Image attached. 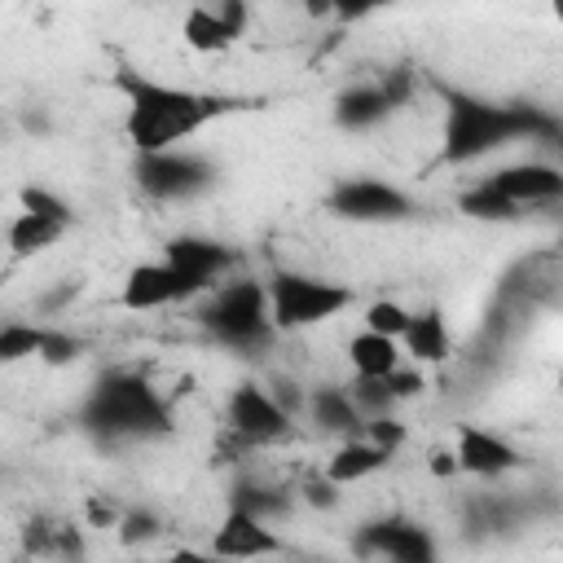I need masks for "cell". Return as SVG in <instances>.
Returning <instances> with one entry per match:
<instances>
[{"label": "cell", "mask_w": 563, "mask_h": 563, "mask_svg": "<svg viewBox=\"0 0 563 563\" xmlns=\"http://www.w3.org/2000/svg\"><path fill=\"white\" fill-rule=\"evenodd\" d=\"M84 418L106 440H150V435L172 431V418H167V405L158 400V391L141 374H123V369L106 374L92 387Z\"/></svg>", "instance_id": "obj_3"}, {"label": "cell", "mask_w": 563, "mask_h": 563, "mask_svg": "<svg viewBox=\"0 0 563 563\" xmlns=\"http://www.w3.org/2000/svg\"><path fill=\"white\" fill-rule=\"evenodd\" d=\"M343 308H352V286H339V282H325V277L299 273V268H277L268 277V312L282 334L325 325Z\"/></svg>", "instance_id": "obj_5"}, {"label": "cell", "mask_w": 563, "mask_h": 563, "mask_svg": "<svg viewBox=\"0 0 563 563\" xmlns=\"http://www.w3.org/2000/svg\"><path fill=\"white\" fill-rule=\"evenodd\" d=\"M453 449H457L462 475H475V479H501V475H510V471L523 466L519 449L506 435H497L488 427H475V422H457Z\"/></svg>", "instance_id": "obj_10"}, {"label": "cell", "mask_w": 563, "mask_h": 563, "mask_svg": "<svg viewBox=\"0 0 563 563\" xmlns=\"http://www.w3.org/2000/svg\"><path fill=\"white\" fill-rule=\"evenodd\" d=\"M361 321L369 325V330H378V334H391V339H405V330H409V321H413V312L400 303V299H374V303H365V312H361Z\"/></svg>", "instance_id": "obj_24"}, {"label": "cell", "mask_w": 563, "mask_h": 563, "mask_svg": "<svg viewBox=\"0 0 563 563\" xmlns=\"http://www.w3.org/2000/svg\"><path fill=\"white\" fill-rule=\"evenodd\" d=\"M66 220H53V216H40V211H18L13 220H9V251L18 255V260H26V255H40V251H48L53 242H62L66 238Z\"/></svg>", "instance_id": "obj_21"}, {"label": "cell", "mask_w": 563, "mask_h": 563, "mask_svg": "<svg viewBox=\"0 0 563 563\" xmlns=\"http://www.w3.org/2000/svg\"><path fill=\"white\" fill-rule=\"evenodd\" d=\"M427 471L435 475V479H453L462 466H457V449H431V457H427Z\"/></svg>", "instance_id": "obj_33"}, {"label": "cell", "mask_w": 563, "mask_h": 563, "mask_svg": "<svg viewBox=\"0 0 563 563\" xmlns=\"http://www.w3.org/2000/svg\"><path fill=\"white\" fill-rule=\"evenodd\" d=\"M136 185L158 198V202H172V198H189L198 189L211 185V167L194 154H185L180 145L176 150H154V154H136Z\"/></svg>", "instance_id": "obj_9"}, {"label": "cell", "mask_w": 563, "mask_h": 563, "mask_svg": "<svg viewBox=\"0 0 563 563\" xmlns=\"http://www.w3.org/2000/svg\"><path fill=\"white\" fill-rule=\"evenodd\" d=\"M356 554L396 559V563H427V559H435V541L427 528H418L409 519H378L361 532Z\"/></svg>", "instance_id": "obj_12"}, {"label": "cell", "mask_w": 563, "mask_h": 563, "mask_svg": "<svg viewBox=\"0 0 563 563\" xmlns=\"http://www.w3.org/2000/svg\"><path fill=\"white\" fill-rule=\"evenodd\" d=\"M325 211L352 224H387V220H405L413 211V198L387 180L361 176V180H339L325 194Z\"/></svg>", "instance_id": "obj_7"}, {"label": "cell", "mask_w": 563, "mask_h": 563, "mask_svg": "<svg viewBox=\"0 0 563 563\" xmlns=\"http://www.w3.org/2000/svg\"><path fill=\"white\" fill-rule=\"evenodd\" d=\"M189 299H202V290L167 260L132 264L123 286H119V308H128V312H158V308L189 303Z\"/></svg>", "instance_id": "obj_8"}, {"label": "cell", "mask_w": 563, "mask_h": 563, "mask_svg": "<svg viewBox=\"0 0 563 563\" xmlns=\"http://www.w3.org/2000/svg\"><path fill=\"white\" fill-rule=\"evenodd\" d=\"M554 383H559V391H563V365H559V378H554Z\"/></svg>", "instance_id": "obj_37"}, {"label": "cell", "mask_w": 563, "mask_h": 563, "mask_svg": "<svg viewBox=\"0 0 563 563\" xmlns=\"http://www.w3.org/2000/svg\"><path fill=\"white\" fill-rule=\"evenodd\" d=\"M180 40H185V48H189V53L220 57V53H229L242 35L220 18V9H216V4H189V9H185V18H180Z\"/></svg>", "instance_id": "obj_18"}, {"label": "cell", "mask_w": 563, "mask_h": 563, "mask_svg": "<svg viewBox=\"0 0 563 563\" xmlns=\"http://www.w3.org/2000/svg\"><path fill=\"white\" fill-rule=\"evenodd\" d=\"M119 537H123L128 545L150 541V537H158V519H154L150 510H128V515L119 519Z\"/></svg>", "instance_id": "obj_32"}, {"label": "cell", "mask_w": 563, "mask_h": 563, "mask_svg": "<svg viewBox=\"0 0 563 563\" xmlns=\"http://www.w3.org/2000/svg\"><path fill=\"white\" fill-rule=\"evenodd\" d=\"M405 356L413 361V365H444L449 356H453V334H449V321H444V312L440 308H422V312H413V321H409V330H405Z\"/></svg>", "instance_id": "obj_16"}, {"label": "cell", "mask_w": 563, "mask_h": 563, "mask_svg": "<svg viewBox=\"0 0 563 563\" xmlns=\"http://www.w3.org/2000/svg\"><path fill=\"white\" fill-rule=\"evenodd\" d=\"M550 13H554V22H563V0H550Z\"/></svg>", "instance_id": "obj_36"}, {"label": "cell", "mask_w": 563, "mask_h": 563, "mask_svg": "<svg viewBox=\"0 0 563 563\" xmlns=\"http://www.w3.org/2000/svg\"><path fill=\"white\" fill-rule=\"evenodd\" d=\"M282 537L268 528V519L242 510V506H229L216 537H211V554L220 559H260V554H282Z\"/></svg>", "instance_id": "obj_11"}, {"label": "cell", "mask_w": 563, "mask_h": 563, "mask_svg": "<svg viewBox=\"0 0 563 563\" xmlns=\"http://www.w3.org/2000/svg\"><path fill=\"white\" fill-rule=\"evenodd\" d=\"M303 409H308L312 427L325 431V435L347 440V435H361V431H365V413L356 409V400H352L347 387H330V383H321V387L308 391V405H303Z\"/></svg>", "instance_id": "obj_15"}, {"label": "cell", "mask_w": 563, "mask_h": 563, "mask_svg": "<svg viewBox=\"0 0 563 563\" xmlns=\"http://www.w3.org/2000/svg\"><path fill=\"white\" fill-rule=\"evenodd\" d=\"M22 207H26V211H40V216H53V220H66V224L75 220L70 207H66L57 194H48L44 185H26V189H22Z\"/></svg>", "instance_id": "obj_28"}, {"label": "cell", "mask_w": 563, "mask_h": 563, "mask_svg": "<svg viewBox=\"0 0 563 563\" xmlns=\"http://www.w3.org/2000/svg\"><path fill=\"white\" fill-rule=\"evenodd\" d=\"M387 387H391V396H396V405L400 400H413V396H422V387H427V374H422V365H396L391 374H387Z\"/></svg>", "instance_id": "obj_29"}, {"label": "cell", "mask_w": 563, "mask_h": 563, "mask_svg": "<svg viewBox=\"0 0 563 563\" xmlns=\"http://www.w3.org/2000/svg\"><path fill=\"white\" fill-rule=\"evenodd\" d=\"M290 422L295 413L264 387V383H238L224 400V427L238 431L251 449H268V444H282L290 435Z\"/></svg>", "instance_id": "obj_6"}, {"label": "cell", "mask_w": 563, "mask_h": 563, "mask_svg": "<svg viewBox=\"0 0 563 563\" xmlns=\"http://www.w3.org/2000/svg\"><path fill=\"white\" fill-rule=\"evenodd\" d=\"M79 352H84V343H79L70 330H57V325H48V334H44V347H40V356H35V361H44V365H70Z\"/></svg>", "instance_id": "obj_27"}, {"label": "cell", "mask_w": 563, "mask_h": 563, "mask_svg": "<svg viewBox=\"0 0 563 563\" xmlns=\"http://www.w3.org/2000/svg\"><path fill=\"white\" fill-rule=\"evenodd\" d=\"M198 317L216 343L238 347V352H264L282 334L273 325V312H268V282H251V277L211 286L202 295Z\"/></svg>", "instance_id": "obj_4"}, {"label": "cell", "mask_w": 563, "mask_h": 563, "mask_svg": "<svg viewBox=\"0 0 563 563\" xmlns=\"http://www.w3.org/2000/svg\"><path fill=\"white\" fill-rule=\"evenodd\" d=\"M163 260L167 264H176L202 295L224 277V268L233 264V255H229V246H220L216 238H202V233H176V238H167V246H163Z\"/></svg>", "instance_id": "obj_13"}, {"label": "cell", "mask_w": 563, "mask_h": 563, "mask_svg": "<svg viewBox=\"0 0 563 563\" xmlns=\"http://www.w3.org/2000/svg\"><path fill=\"white\" fill-rule=\"evenodd\" d=\"M347 391H352L356 409L365 413V422H369V418H378V413H391V409H396V396H391L387 378H356V374H352Z\"/></svg>", "instance_id": "obj_25"}, {"label": "cell", "mask_w": 563, "mask_h": 563, "mask_svg": "<svg viewBox=\"0 0 563 563\" xmlns=\"http://www.w3.org/2000/svg\"><path fill=\"white\" fill-rule=\"evenodd\" d=\"M44 334H48V325H40V321H9L0 330V361L4 365H18L26 356H40Z\"/></svg>", "instance_id": "obj_23"}, {"label": "cell", "mask_w": 563, "mask_h": 563, "mask_svg": "<svg viewBox=\"0 0 563 563\" xmlns=\"http://www.w3.org/2000/svg\"><path fill=\"white\" fill-rule=\"evenodd\" d=\"M347 365L356 378H387L396 365H405V343L378 330H361L347 339Z\"/></svg>", "instance_id": "obj_19"}, {"label": "cell", "mask_w": 563, "mask_h": 563, "mask_svg": "<svg viewBox=\"0 0 563 563\" xmlns=\"http://www.w3.org/2000/svg\"><path fill=\"white\" fill-rule=\"evenodd\" d=\"M299 497H303L308 506H317V510H334V506H339V484L321 471V475H308V479L299 484Z\"/></svg>", "instance_id": "obj_31"}, {"label": "cell", "mask_w": 563, "mask_h": 563, "mask_svg": "<svg viewBox=\"0 0 563 563\" xmlns=\"http://www.w3.org/2000/svg\"><path fill=\"white\" fill-rule=\"evenodd\" d=\"M119 519H123V515H119L110 501H101V497L88 501V523H92V528H119Z\"/></svg>", "instance_id": "obj_34"}, {"label": "cell", "mask_w": 563, "mask_h": 563, "mask_svg": "<svg viewBox=\"0 0 563 563\" xmlns=\"http://www.w3.org/2000/svg\"><path fill=\"white\" fill-rule=\"evenodd\" d=\"M387 457H391V453H387L383 444H374V440L361 431V435L339 440V449L325 457V475H330L339 488H347V484H361V479H369L374 471H383Z\"/></svg>", "instance_id": "obj_17"}, {"label": "cell", "mask_w": 563, "mask_h": 563, "mask_svg": "<svg viewBox=\"0 0 563 563\" xmlns=\"http://www.w3.org/2000/svg\"><path fill=\"white\" fill-rule=\"evenodd\" d=\"M387 4H396V0H303V9L312 18H339V22H361Z\"/></svg>", "instance_id": "obj_26"}, {"label": "cell", "mask_w": 563, "mask_h": 563, "mask_svg": "<svg viewBox=\"0 0 563 563\" xmlns=\"http://www.w3.org/2000/svg\"><path fill=\"white\" fill-rule=\"evenodd\" d=\"M550 145H554V163H559V167H563V128H559V132H554V136H550Z\"/></svg>", "instance_id": "obj_35"}, {"label": "cell", "mask_w": 563, "mask_h": 563, "mask_svg": "<svg viewBox=\"0 0 563 563\" xmlns=\"http://www.w3.org/2000/svg\"><path fill=\"white\" fill-rule=\"evenodd\" d=\"M457 211H462V216H471V220H493V224H506V220H515L523 207H519V202H510L501 189H493V180L484 176L479 185L462 189Z\"/></svg>", "instance_id": "obj_22"}, {"label": "cell", "mask_w": 563, "mask_h": 563, "mask_svg": "<svg viewBox=\"0 0 563 563\" xmlns=\"http://www.w3.org/2000/svg\"><path fill=\"white\" fill-rule=\"evenodd\" d=\"M365 435H369L374 444H383V449L396 457V449L405 444V435H409V431H405V422H400V418L378 413V418H369V422H365Z\"/></svg>", "instance_id": "obj_30"}, {"label": "cell", "mask_w": 563, "mask_h": 563, "mask_svg": "<svg viewBox=\"0 0 563 563\" xmlns=\"http://www.w3.org/2000/svg\"><path fill=\"white\" fill-rule=\"evenodd\" d=\"M114 88L123 92V136L136 154H154V150H176L180 141H189L194 132H202L211 119H220L229 110L224 97L211 92H194V88H176V84H158L132 66H123L114 75Z\"/></svg>", "instance_id": "obj_1"}, {"label": "cell", "mask_w": 563, "mask_h": 563, "mask_svg": "<svg viewBox=\"0 0 563 563\" xmlns=\"http://www.w3.org/2000/svg\"><path fill=\"white\" fill-rule=\"evenodd\" d=\"M488 180H493V189H501L519 207H541V202L563 198V167L559 163H537V158L510 163V167H497Z\"/></svg>", "instance_id": "obj_14"}, {"label": "cell", "mask_w": 563, "mask_h": 563, "mask_svg": "<svg viewBox=\"0 0 563 563\" xmlns=\"http://www.w3.org/2000/svg\"><path fill=\"white\" fill-rule=\"evenodd\" d=\"M391 110H396V101L387 97L383 84H356V88H347V92L334 101V123L361 132V128L383 123Z\"/></svg>", "instance_id": "obj_20"}, {"label": "cell", "mask_w": 563, "mask_h": 563, "mask_svg": "<svg viewBox=\"0 0 563 563\" xmlns=\"http://www.w3.org/2000/svg\"><path fill=\"white\" fill-rule=\"evenodd\" d=\"M444 114H440V158L449 167H466L479 163L484 154L510 145V141H550L559 132V123H550L537 110L523 106H493L484 97L471 92H453L444 88Z\"/></svg>", "instance_id": "obj_2"}]
</instances>
